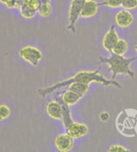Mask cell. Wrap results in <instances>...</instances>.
Masks as SVG:
<instances>
[{
	"label": "cell",
	"instance_id": "1",
	"mask_svg": "<svg viewBox=\"0 0 137 152\" xmlns=\"http://www.w3.org/2000/svg\"><path fill=\"white\" fill-rule=\"evenodd\" d=\"M75 82H79V83H85L90 84L92 82H96L100 83L103 86H115L116 87L120 88V84L118 82L115 81L114 79H108L104 78L103 75H101L100 74V69L94 71H80L79 73H77L75 75L71 77L70 79H67L65 81L59 82L58 83L53 85L51 87H49L48 88L39 90V94L42 97H45L48 94H51L53 92H55L57 90H59L63 87H68L69 85H71L73 83Z\"/></svg>",
	"mask_w": 137,
	"mask_h": 152
},
{
	"label": "cell",
	"instance_id": "2",
	"mask_svg": "<svg viewBox=\"0 0 137 152\" xmlns=\"http://www.w3.org/2000/svg\"><path fill=\"white\" fill-rule=\"evenodd\" d=\"M136 57L133 58H124L122 55L112 54L110 57H100L99 63H107L109 65L110 71L112 73V79H116L118 75H127L129 77L134 76V72L131 71L130 65Z\"/></svg>",
	"mask_w": 137,
	"mask_h": 152
},
{
	"label": "cell",
	"instance_id": "3",
	"mask_svg": "<svg viewBox=\"0 0 137 152\" xmlns=\"http://www.w3.org/2000/svg\"><path fill=\"white\" fill-rule=\"evenodd\" d=\"M86 0H72L69 11V24L67 28L75 33V23L81 14L82 8Z\"/></svg>",
	"mask_w": 137,
	"mask_h": 152
},
{
	"label": "cell",
	"instance_id": "4",
	"mask_svg": "<svg viewBox=\"0 0 137 152\" xmlns=\"http://www.w3.org/2000/svg\"><path fill=\"white\" fill-rule=\"evenodd\" d=\"M19 55L24 60L36 66L42 58V52L35 47H26L22 48L19 51Z\"/></svg>",
	"mask_w": 137,
	"mask_h": 152
},
{
	"label": "cell",
	"instance_id": "5",
	"mask_svg": "<svg viewBox=\"0 0 137 152\" xmlns=\"http://www.w3.org/2000/svg\"><path fill=\"white\" fill-rule=\"evenodd\" d=\"M73 138L69 134H60L56 139V145L60 151L67 152L71 150L73 147Z\"/></svg>",
	"mask_w": 137,
	"mask_h": 152
},
{
	"label": "cell",
	"instance_id": "6",
	"mask_svg": "<svg viewBox=\"0 0 137 152\" xmlns=\"http://www.w3.org/2000/svg\"><path fill=\"white\" fill-rule=\"evenodd\" d=\"M119 39L118 34L115 29V26L112 25L103 38V47L108 51H112L113 47H115V45L118 42Z\"/></svg>",
	"mask_w": 137,
	"mask_h": 152
},
{
	"label": "cell",
	"instance_id": "7",
	"mask_svg": "<svg viewBox=\"0 0 137 152\" xmlns=\"http://www.w3.org/2000/svg\"><path fill=\"white\" fill-rule=\"evenodd\" d=\"M66 131L67 134H69L73 139H75V138H79L87 134L88 132V128L85 124L73 122L68 126V128L66 129Z\"/></svg>",
	"mask_w": 137,
	"mask_h": 152
},
{
	"label": "cell",
	"instance_id": "8",
	"mask_svg": "<svg viewBox=\"0 0 137 152\" xmlns=\"http://www.w3.org/2000/svg\"><path fill=\"white\" fill-rule=\"evenodd\" d=\"M98 7H99V4L94 0H86L84 7L82 8L80 16L84 18L92 17L97 13Z\"/></svg>",
	"mask_w": 137,
	"mask_h": 152
},
{
	"label": "cell",
	"instance_id": "9",
	"mask_svg": "<svg viewBox=\"0 0 137 152\" xmlns=\"http://www.w3.org/2000/svg\"><path fill=\"white\" fill-rule=\"evenodd\" d=\"M56 101H58L60 103L62 107V120H63V126L65 127V130L68 128V126L73 123L72 118H71V110L69 108V105L63 102L62 98H56Z\"/></svg>",
	"mask_w": 137,
	"mask_h": 152
},
{
	"label": "cell",
	"instance_id": "10",
	"mask_svg": "<svg viewBox=\"0 0 137 152\" xmlns=\"http://www.w3.org/2000/svg\"><path fill=\"white\" fill-rule=\"evenodd\" d=\"M116 21L119 26L121 27H127L133 22V16L129 11L123 10L116 14Z\"/></svg>",
	"mask_w": 137,
	"mask_h": 152
},
{
	"label": "cell",
	"instance_id": "11",
	"mask_svg": "<svg viewBox=\"0 0 137 152\" xmlns=\"http://www.w3.org/2000/svg\"><path fill=\"white\" fill-rule=\"evenodd\" d=\"M47 111L51 118L55 119H62V107L58 101L49 102L47 106Z\"/></svg>",
	"mask_w": 137,
	"mask_h": 152
},
{
	"label": "cell",
	"instance_id": "12",
	"mask_svg": "<svg viewBox=\"0 0 137 152\" xmlns=\"http://www.w3.org/2000/svg\"><path fill=\"white\" fill-rule=\"evenodd\" d=\"M88 89H89V84L85 83L75 82V83H73L68 86L69 91L76 93L81 97H83L88 91Z\"/></svg>",
	"mask_w": 137,
	"mask_h": 152
},
{
	"label": "cell",
	"instance_id": "13",
	"mask_svg": "<svg viewBox=\"0 0 137 152\" xmlns=\"http://www.w3.org/2000/svg\"><path fill=\"white\" fill-rule=\"evenodd\" d=\"M81 96H79V94L75 93V92L71 91H67L64 92V94L62 96V99L65 103L67 105H74L75 103L79 102V99H81Z\"/></svg>",
	"mask_w": 137,
	"mask_h": 152
},
{
	"label": "cell",
	"instance_id": "14",
	"mask_svg": "<svg viewBox=\"0 0 137 152\" xmlns=\"http://www.w3.org/2000/svg\"><path fill=\"white\" fill-rule=\"evenodd\" d=\"M127 43L125 40L124 39H119L118 42H116L115 47L112 49V52L114 54L119 55H124L126 51L127 50Z\"/></svg>",
	"mask_w": 137,
	"mask_h": 152
},
{
	"label": "cell",
	"instance_id": "15",
	"mask_svg": "<svg viewBox=\"0 0 137 152\" xmlns=\"http://www.w3.org/2000/svg\"><path fill=\"white\" fill-rule=\"evenodd\" d=\"M19 10H20V13H21L22 15L23 16L24 18H33L35 15L36 12H37V10H35L32 7H30L26 3H25Z\"/></svg>",
	"mask_w": 137,
	"mask_h": 152
},
{
	"label": "cell",
	"instance_id": "16",
	"mask_svg": "<svg viewBox=\"0 0 137 152\" xmlns=\"http://www.w3.org/2000/svg\"><path fill=\"white\" fill-rule=\"evenodd\" d=\"M38 11L41 16L42 17H47L51 12V7L50 4H41L38 9Z\"/></svg>",
	"mask_w": 137,
	"mask_h": 152
},
{
	"label": "cell",
	"instance_id": "17",
	"mask_svg": "<svg viewBox=\"0 0 137 152\" xmlns=\"http://www.w3.org/2000/svg\"><path fill=\"white\" fill-rule=\"evenodd\" d=\"M121 6L124 9L132 10L137 7V0H122Z\"/></svg>",
	"mask_w": 137,
	"mask_h": 152
},
{
	"label": "cell",
	"instance_id": "18",
	"mask_svg": "<svg viewBox=\"0 0 137 152\" xmlns=\"http://www.w3.org/2000/svg\"><path fill=\"white\" fill-rule=\"evenodd\" d=\"M101 5L108 6L110 7L116 8L122 5V0H104Z\"/></svg>",
	"mask_w": 137,
	"mask_h": 152
},
{
	"label": "cell",
	"instance_id": "19",
	"mask_svg": "<svg viewBox=\"0 0 137 152\" xmlns=\"http://www.w3.org/2000/svg\"><path fill=\"white\" fill-rule=\"evenodd\" d=\"M11 110L7 106L2 105L0 106V121L3 120L10 115Z\"/></svg>",
	"mask_w": 137,
	"mask_h": 152
},
{
	"label": "cell",
	"instance_id": "20",
	"mask_svg": "<svg viewBox=\"0 0 137 152\" xmlns=\"http://www.w3.org/2000/svg\"><path fill=\"white\" fill-rule=\"evenodd\" d=\"M25 3H26L27 5H29L30 7H32L37 11L41 5L39 0H25Z\"/></svg>",
	"mask_w": 137,
	"mask_h": 152
},
{
	"label": "cell",
	"instance_id": "21",
	"mask_svg": "<svg viewBox=\"0 0 137 152\" xmlns=\"http://www.w3.org/2000/svg\"><path fill=\"white\" fill-rule=\"evenodd\" d=\"M108 151L110 152H127L128 151V150H127L126 148H124L122 146L119 145H114L112 147H110V149L108 150Z\"/></svg>",
	"mask_w": 137,
	"mask_h": 152
},
{
	"label": "cell",
	"instance_id": "22",
	"mask_svg": "<svg viewBox=\"0 0 137 152\" xmlns=\"http://www.w3.org/2000/svg\"><path fill=\"white\" fill-rule=\"evenodd\" d=\"M25 4V0H15V7L17 9H20Z\"/></svg>",
	"mask_w": 137,
	"mask_h": 152
},
{
	"label": "cell",
	"instance_id": "23",
	"mask_svg": "<svg viewBox=\"0 0 137 152\" xmlns=\"http://www.w3.org/2000/svg\"><path fill=\"white\" fill-rule=\"evenodd\" d=\"M108 118H109V115L107 112H103L100 115V119L103 121V122L108 121Z\"/></svg>",
	"mask_w": 137,
	"mask_h": 152
},
{
	"label": "cell",
	"instance_id": "24",
	"mask_svg": "<svg viewBox=\"0 0 137 152\" xmlns=\"http://www.w3.org/2000/svg\"><path fill=\"white\" fill-rule=\"evenodd\" d=\"M6 5L9 8H15V0H10Z\"/></svg>",
	"mask_w": 137,
	"mask_h": 152
},
{
	"label": "cell",
	"instance_id": "25",
	"mask_svg": "<svg viewBox=\"0 0 137 152\" xmlns=\"http://www.w3.org/2000/svg\"><path fill=\"white\" fill-rule=\"evenodd\" d=\"M40 4H50L51 0H39Z\"/></svg>",
	"mask_w": 137,
	"mask_h": 152
},
{
	"label": "cell",
	"instance_id": "26",
	"mask_svg": "<svg viewBox=\"0 0 137 152\" xmlns=\"http://www.w3.org/2000/svg\"><path fill=\"white\" fill-rule=\"evenodd\" d=\"M9 1H10V0H0V2H1V3H5V4H7Z\"/></svg>",
	"mask_w": 137,
	"mask_h": 152
},
{
	"label": "cell",
	"instance_id": "27",
	"mask_svg": "<svg viewBox=\"0 0 137 152\" xmlns=\"http://www.w3.org/2000/svg\"><path fill=\"white\" fill-rule=\"evenodd\" d=\"M135 49L137 50V45H136V47H135Z\"/></svg>",
	"mask_w": 137,
	"mask_h": 152
}]
</instances>
